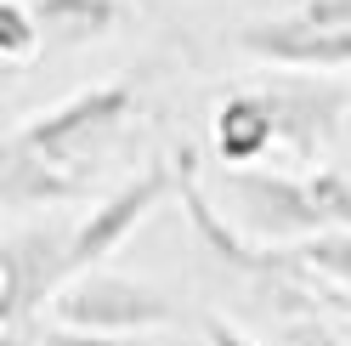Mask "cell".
<instances>
[{
    "label": "cell",
    "mask_w": 351,
    "mask_h": 346,
    "mask_svg": "<svg viewBox=\"0 0 351 346\" xmlns=\"http://www.w3.org/2000/svg\"><path fill=\"white\" fill-rule=\"evenodd\" d=\"M136 108H142L136 102V85H130V80H108V85H91V91H80L69 102L46 108V114L23 119L6 137V148H12V154H29V159H46V165H62V170H80L85 154H91L97 142L114 137ZM80 176H85V170H80Z\"/></svg>",
    "instance_id": "cell-1"
},
{
    "label": "cell",
    "mask_w": 351,
    "mask_h": 346,
    "mask_svg": "<svg viewBox=\"0 0 351 346\" xmlns=\"http://www.w3.org/2000/svg\"><path fill=\"white\" fill-rule=\"evenodd\" d=\"M227 199L238 205V227L250 233L255 244H306L323 239V233H340L328 222V210L312 187V170L306 176H283V170H227Z\"/></svg>",
    "instance_id": "cell-2"
},
{
    "label": "cell",
    "mask_w": 351,
    "mask_h": 346,
    "mask_svg": "<svg viewBox=\"0 0 351 346\" xmlns=\"http://www.w3.org/2000/svg\"><path fill=\"white\" fill-rule=\"evenodd\" d=\"M57 323L69 330H91V335H142V330H165L182 312L170 307L159 290L136 284V278H119V273H80L57 290L51 301Z\"/></svg>",
    "instance_id": "cell-3"
},
{
    "label": "cell",
    "mask_w": 351,
    "mask_h": 346,
    "mask_svg": "<svg viewBox=\"0 0 351 346\" xmlns=\"http://www.w3.org/2000/svg\"><path fill=\"white\" fill-rule=\"evenodd\" d=\"M170 193H182V170H176V165H147V170H136L125 187H114V193H108V199L74 227V239H69V278L97 273V262H108V255H114L130 233H136L147 216L170 199Z\"/></svg>",
    "instance_id": "cell-4"
},
{
    "label": "cell",
    "mask_w": 351,
    "mask_h": 346,
    "mask_svg": "<svg viewBox=\"0 0 351 346\" xmlns=\"http://www.w3.org/2000/svg\"><path fill=\"white\" fill-rule=\"evenodd\" d=\"M69 239L57 227H23L0 244V330H34V307L69 284Z\"/></svg>",
    "instance_id": "cell-5"
},
{
    "label": "cell",
    "mask_w": 351,
    "mask_h": 346,
    "mask_svg": "<svg viewBox=\"0 0 351 346\" xmlns=\"http://www.w3.org/2000/svg\"><path fill=\"white\" fill-rule=\"evenodd\" d=\"M238 51H250L255 62L289 74H346L351 69V29H328L312 17H272V23L238 29Z\"/></svg>",
    "instance_id": "cell-6"
},
{
    "label": "cell",
    "mask_w": 351,
    "mask_h": 346,
    "mask_svg": "<svg viewBox=\"0 0 351 346\" xmlns=\"http://www.w3.org/2000/svg\"><path fill=\"white\" fill-rule=\"evenodd\" d=\"M261 91L272 97V114H278V148H289L295 159H312L317 148L335 137V125L351 119V97L340 85H323V80H300L283 69L278 80H267Z\"/></svg>",
    "instance_id": "cell-7"
},
{
    "label": "cell",
    "mask_w": 351,
    "mask_h": 346,
    "mask_svg": "<svg viewBox=\"0 0 351 346\" xmlns=\"http://www.w3.org/2000/svg\"><path fill=\"white\" fill-rule=\"evenodd\" d=\"M210 137H215V154H221L227 170H244L255 159H267L278 148V114H272V97L261 91H232L210 119Z\"/></svg>",
    "instance_id": "cell-8"
},
{
    "label": "cell",
    "mask_w": 351,
    "mask_h": 346,
    "mask_svg": "<svg viewBox=\"0 0 351 346\" xmlns=\"http://www.w3.org/2000/svg\"><path fill=\"white\" fill-rule=\"evenodd\" d=\"M40 17V34L57 51H80L97 46L125 23V0H29Z\"/></svg>",
    "instance_id": "cell-9"
},
{
    "label": "cell",
    "mask_w": 351,
    "mask_h": 346,
    "mask_svg": "<svg viewBox=\"0 0 351 346\" xmlns=\"http://www.w3.org/2000/svg\"><path fill=\"white\" fill-rule=\"evenodd\" d=\"M0 193H6V210H34V205H69L85 193L80 170H62L46 159H29V154H12L0 148Z\"/></svg>",
    "instance_id": "cell-10"
},
{
    "label": "cell",
    "mask_w": 351,
    "mask_h": 346,
    "mask_svg": "<svg viewBox=\"0 0 351 346\" xmlns=\"http://www.w3.org/2000/svg\"><path fill=\"white\" fill-rule=\"evenodd\" d=\"M46 46V34H40V17L29 0H0V57L6 62H23Z\"/></svg>",
    "instance_id": "cell-11"
},
{
    "label": "cell",
    "mask_w": 351,
    "mask_h": 346,
    "mask_svg": "<svg viewBox=\"0 0 351 346\" xmlns=\"http://www.w3.org/2000/svg\"><path fill=\"white\" fill-rule=\"evenodd\" d=\"M40 346H136V341H130V335H91V330L51 323V330H40Z\"/></svg>",
    "instance_id": "cell-12"
},
{
    "label": "cell",
    "mask_w": 351,
    "mask_h": 346,
    "mask_svg": "<svg viewBox=\"0 0 351 346\" xmlns=\"http://www.w3.org/2000/svg\"><path fill=\"white\" fill-rule=\"evenodd\" d=\"M300 17H312V23H328V29H351V0H306Z\"/></svg>",
    "instance_id": "cell-13"
},
{
    "label": "cell",
    "mask_w": 351,
    "mask_h": 346,
    "mask_svg": "<svg viewBox=\"0 0 351 346\" xmlns=\"http://www.w3.org/2000/svg\"><path fill=\"white\" fill-rule=\"evenodd\" d=\"M204 341H210V346H255L250 335H238V330H227L221 318H204Z\"/></svg>",
    "instance_id": "cell-14"
}]
</instances>
